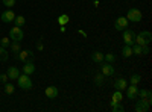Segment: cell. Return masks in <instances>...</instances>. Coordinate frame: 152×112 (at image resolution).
<instances>
[{
	"instance_id": "cell-1",
	"label": "cell",
	"mask_w": 152,
	"mask_h": 112,
	"mask_svg": "<svg viewBox=\"0 0 152 112\" xmlns=\"http://www.w3.org/2000/svg\"><path fill=\"white\" fill-rule=\"evenodd\" d=\"M152 41V33L149 30H142L140 33H135V44L149 46Z\"/></svg>"
},
{
	"instance_id": "cell-2",
	"label": "cell",
	"mask_w": 152,
	"mask_h": 112,
	"mask_svg": "<svg viewBox=\"0 0 152 112\" xmlns=\"http://www.w3.org/2000/svg\"><path fill=\"white\" fill-rule=\"evenodd\" d=\"M17 82H18V86L21 90H24V91H29V90H32V86H34V82H32V79L28 76V74H20V76L17 77Z\"/></svg>"
},
{
	"instance_id": "cell-3",
	"label": "cell",
	"mask_w": 152,
	"mask_h": 112,
	"mask_svg": "<svg viewBox=\"0 0 152 112\" xmlns=\"http://www.w3.org/2000/svg\"><path fill=\"white\" fill-rule=\"evenodd\" d=\"M126 18H128V21H132V23H140L143 20V14L140 9L129 8L128 12H126Z\"/></svg>"
},
{
	"instance_id": "cell-4",
	"label": "cell",
	"mask_w": 152,
	"mask_h": 112,
	"mask_svg": "<svg viewBox=\"0 0 152 112\" xmlns=\"http://www.w3.org/2000/svg\"><path fill=\"white\" fill-rule=\"evenodd\" d=\"M9 38H11V41H21L24 38L23 29L18 27V26H14V27L9 30Z\"/></svg>"
},
{
	"instance_id": "cell-5",
	"label": "cell",
	"mask_w": 152,
	"mask_h": 112,
	"mask_svg": "<svg viewBox=\"0 0 152 112\" xmlns=\"http://www.w3.org/2000/svg\"><path fill=\"white\" fill-rule=\"evenodd\" d=\"M123 41H125L126 46H132V44L135 43V32H134L132 29L126 27V29L123 30Z\"/></svg>"
},
{
	"instance_id": "cell-6",
	"label": "cell",
	"mask_w": 152,
	"mask_h": 112,
	"mask_svg": "<svg viewBox=\"0 0 152 112\" xmlns=\"http://www.w3.org/2000/svg\"><path fill=\"white\" fill-rule=\"evenodd\" d=\"M100 73L104 74V76L107 77V76H113L114 73H116V70H114V67H113V64H108V62H102L100 64Z\"/></svg>"
},
{
	"instance_id": "cell-7",
	"label": "cell",
	"mask_w": 152,
	"mask_h": 112,
	"mask_svg": "<svg viewBox=\"0 0 152 112\" xmlns=\"http://www.w3.org/2000/svg\"><path fill=\"white\" fill-rule=\"evenodd\" d=\"M128 26H129V21H128L126 17H119L116 21H114V27H116L117 30H125Z\"/></svg>"
},
{
	"instance_id": "cell-8",
	"label": "cell",
	"mask_w": 152,
	"mask_h": 112,
	"mask_svg": "<svg viewBox=\"0 0 152 112\" xmlns=\"http://www.w3.org/2000/svg\"><path fill=\"white\" fill-rule=\"evenodd\" d=\"M23 73L31 76V74L35 73V64H34V59H28L24 61V65H23Z\"/></svg>"
},
{
	"instance_id": "cell-9",
	"label": "cell",
	"mask_w": 152,
	"mask_h": 112,
	"mask_svg": "<svg viewBox=\"0 0 152 112\" xmlns=\"http://www.w3.org/2000/svg\"><path fill=\"white\" fill-rule=\"evenodd\" d=\"M126 97L129 98V100H135V97H137V91H138V88H137V85H129V86H126Z\"/></svg>"
},
{
	"instance_id": "cell-10",
	"label": "cell",
	"mask_w": 152,
	"mask_h": 112,
	"mask_svg": "<svg viewBox=\"0 0 152 112\" xmlns=\"http://www.w3.org/2000/svg\"><path fill=\"white\" fill-rule=\"evenodd\" d=\"M15 58L21 62L28 61V58H34V52L32 50H20L18 53H15Z\"/></svg>"
},
{
	"instance_id": "cell-11",
	"label": "cell",
	"mask_w": 152,
	"mask_h": 112,
	"mask_svg": "<svg viewBox=\"0 0 152 112\" xmlns=\"http://www.w3.org/2000/svg\"><path fill=\"white\" fill-rule=\"evenodd\" d=\"M149 105L143 100V98H140L138 102H135V106H134V109H135V112H148L149 111Z\"/></svg>"
},
{
	"instance_id": "cell-12",
	"label": "cell",
	"mask_w": 152,
	"mask_h": 112,
	"mask_svg": "<svg viewBox=\"0 0 152 112\" xmlns=\"http://www.w3.org/2000/svg\"><path fill=\"white\" fill-rule=\"evenodd\" d=\"M0 18H2L3 23H12V21H14V18H15V14L9 9V11L2 12V14H0Z\"/></svg>"
},
{
	"instance_id": "cell-13",
	"label": "cell",
	"mask_w": 152,
	"mask_h": 112,
	"mask_svg": "<svg viewBox=\"0 0 152 112\" xmlns=\"http://www.w3.org/2000/svg\"><path fill=\"white\" fill-rule=\"evenodd\" d=\"M126 86H128V80H126L125 77H117L116 80H114V88L119 90V91L126 90Z\"/></svg>"
},
{
	"instance_id": "cell-14",
	"label": "cell",
	"mask_w": 152,
	"mask_h": 112,
	"mask_svg": "<svg viewBox=\"0 0 152 112\" xmlns=\"http://www.w3.org/2000/svg\"><path fill=\"white\" fill-rule=\"evenodd\" d=\"M44 94H46V97L47 98H50V100H53V98H56L58 97V88L56 86H47L46 88V91H44Z\"/></svg>"
},
{
	"instance_id": "cell-15",
	"label": "cell",
	"mask_w": 152,
	"mask_h": 112,
	"mask_svg": "<svg viewBox=\"0 0 152 112\" xmlns=\"http://www.w3.org/2000/svg\"><path fill=\"white\" fill-rule=\"evenodd\" d=\"M6 74H8L9 80H17V77L20 76L21 73H20V70H18L17 67L12 65V67H9V68H8V73H6Z\"/></svg>"
},
{
	"instance_id": "cell-16",
	"label": "cell",
	"mask_w": 152,
	"mask_h": 112,
	"mask_svg": "<svg viewBox=\"0 0 152 112\" xmlns=\"http://www.w3.org/2000/svg\"><path fill=\"white\" fill-rule=\"evenodd\" d=\"M122 98H123V94H122V91L116 90V91L113 92V97H111V102H110V105H114V103H120V102H122Z\"/></svg>"
},
{
	"instance_id": "cell-17",
	"label": "cell",
	"mask_w": 152,
	"mask_h": 112,
	"mask_svg": "<svg viewBox=\"0 0 152 112\" xmlns=\"http://www.w3.org/2000/svg\"><path fill=\"white\" fill-rule=\"evenodd\" d=\"M91 61L93 62H96V64H102L104 62V53L102 52H93V55H91Z\"/></svg>"
},
{
	"instance_id": "cell-18",
	"label": "cell",
	"mask_w": 152,
	"mask_h": 112,
	"mask_svg": "<svg viewBox=\"0 0 152 112\" xmlns=\"http://www.w3.org/2000/svg\"><path fill=\"white\" fill-rule=\"evenodd\" d=\"M104 82H105V76H104V74L102 73H96L94 74V85L96 86H102Z\"/></svg>"
},
{
	"instance_id": "cell-19",
	"label": "cell",
	"mask_w": 152,
	"mask_h": 112,
	"mask_svg": "<svg viewBox=\"0 0 152 112\" xmlns=\"http://www.w3.org/2000/svg\"><path fill=\"white\" fill-rule=\"evenodd\" d=\"M134 53H132V46H126L125 44V47L122 48V56L123 58H131Z\"/></svg>"
},
{
	"instance_id": "cell-20",
	"label": "cell",
	"mask_w": 152,
	"mask_h": 112,
	"mask_svg": "<svg viewBox=\"0 0 152 112\" xmlns=\"http://www.w3.org/2000/svg\"><path fill=\"white\" fill-rule=\"evenodd\" d=\"M132 53L135 55V56H143V47L140 46V44H132Z\"/></svg>"
},
{
	"instance_id": "cell-21",
	"label": "cell",
	"mask_w": 152,
	"mask_h": 112,
	"mask_svg": "<svg viewBox=\"0 0 152 112\" xmlns=\"http://www.w3.org/2000/svg\"><path fill=\"white\" fill-rule=\"evenodd\" d=\"M14 23H15V26H18V27H23V26H24V23H26V18H24L23 15H15V18H14Z\"/></svg>"
},
{
	"instance_id": "cell-22",
	"label": "cell",
	"mask_w": 152,
	"mask_h": 112,
	"mask_svg": "<svg viewBox=\"0 0 152 112\" xmlns=\"http://www.w3.org/2000/svg\"><path fill=\"white\" fill-rule=\"evenodd\" d=\"M69 21H70V17L67 14H62L61 17H58V24H59V26H66Z\"/></svg>"
},
{
	"instance_id": "cell-23",
	"label": "cell",
	"mask_w": 152,
	"mask_h": 112,
	"mask_svg": "<svg viewBox=\"0 0 152 112\" xmlns=\"http://www.w3.org/2000/svg\"><path fill=\"white\" fill-rule=\"evenodd\" d=\"M9 48H11L12 53H18L21 50V48H20V41H12L11 46H9Z\"/></svg>"
},
{
	"instance_id": "cell-24",
	"label": "cell",
	"mask_w": 152,
	"mask_h": 112,
	"mask_svg": "<svg viewBox=\"0 0 152 112\" xmlns=\"http://www.w3.org/2000/svg\"><path fill=\"white\" fill-rule=\"evenodd\" d=\"M8 58H9V53H8V50H6L5 47H2V46H0V61H2V62H5Z\"/></svg>"
},
{
	"instance_id": "cell-25",
	"label": "cell",
	"mask_w": 152,
	"mask_h": 112,
	"mask_svg": "<svg viewBox=\"0 0 152 112\" xmlns=\"http://www.w3.org/2000/svg\"><path fill=\"white\" fill-rule=\"evenodd\" d=\"M104 61L108 62V64H114L116 62V55H113V53H107L104 55Z\"/></svg>"
},
{
	"instance_id": "cell-26",
	"label": "cell",
	"mask_w": 152,
	"mask_h": 112,
	"mask_svg": "<svg viewBox=\"0 0 152 112\" xmlns=\"http://www.w3.org/2000/svg\"><path fill=\"white\" fill-rule=\"evenodd\" d=\"M14 91H15V86L12 85V83H5V92L8 94V95H11V94H14Z\"/></svg>"
},
{
	"instance_id": "cell-27",
	"label": "cell",
	"mask_w": 152,
	"mask_h": 112,
	"mask_svg": "<svg viewBox=\"0 0 152 112\" xmlns=\"http://www.w3.org/2000/svg\"><path fill=\"white\" fill-rule=\"evenodd\" d=\"M137 95H140V98H149L151 97V91L149 90H138Z\"/></svg>"
},
{
	"instance_id": "cell-28",
	"label": "cell",
	"mask_w": 152,
	"mask_h": 112,
	"mask_svg": "<svg viewBox=\"0 0 152 112\" xmlns=\"http://www.w3.org/2000/svg\"><path fill=\"white\" fill-rule=\"evenodd\" d=\"M140 82H142V76H140V74H132V76H131V83L132 85H138Z\"/></svg>"
},
{
	"instance_id": "cell-29",
	"label": "cell",
	"mask_w": 152,
	"mask_h": 112,
	"mask_svg": "<svg viewBox=\"0 0 152 112\" xmlns=\"http://www.w3.org/2000/svg\"><path fill=\"white\" fill-rule=\"evenodd\" d=\"M111 111H113V112H123L125 108H123L120 103H114V105H111Z\"/></svg>"
},
{
	"instance_id": "cell-30",
	"label": "cell",
	"mask_w": 152,
	"mask_h": 112,
	"mask_svg": "<svg viewBox=\"0 0 152 112\" xmlns=\"http://www.w3.org/2000/svg\"><path fill=\"white\" fill-rule=\"evenodd\" d=\"M2 2H3V5H5L6 8H9V9L15 5V0H2Z\"/></svg>"
},
{
	"instance_id": "cell-31",
	"label": "cell",
	"mask_w": 152,
	"mask_h": 112,
	"mask_svg": "<svg viewBox=\"0 0 152 112\" xmlns=\"http://www.w3.org/2000/svg\"><path fill=\"white\" fill-rule=\"evenodd\" d=\"M0 46H2V47H9V38H2V40H0Z\"/></svg>"
},
{
	"instance_id": "cell-32",
	"label": "cell",
	"mask_w": 152,
	"mask_h": 112,
	"mask_svg": "<svg viewBox=\"0 0 152 112\" xmlns=\"http://www.w3.org/2000/svg\"><path fill=\"white\" fill-rule=\"evenodd\" d=\"M8 80H9L8 74H0V82H2V83H6Z\"/></svg>"
},
{
	"instance_id": "cell-33",
	"label": "cell",
	"mask_w": 152,
	"mask_h": 112,
	"mask_svg": "<svg viewBox=\"0 0 152 112\" xmlns=\"http://www.w3.org/2000/svg\"><path fill=\"white\" fill-rule=\"evenodd\" d=\"M37 50H40V52L43 50V43H41V40L37 41Z\"/></svg>"
},
{
	"instance_id": "cell-34",
	"label": "cell",
	"mask_w": 152,
	"mask_h": 112,
	"mask_svg": "<svg viewBox=\"0 0 152 112\" xmlns=\"http://www.w3.org/2000/svg\"><path fill=\"white\" fill-rule=\"evenodd\" d=\"M79 35H82V36H84V38H85V36H87V33H85L84 30H79Z\"/></svg>"
},
{
	"instance_id": "cell-35",
	"label": "cell",
	"mask_w": 152,
	"mask_h": 112,
	"mask_svg": "<svg viewBox=\"0 0 152 112\" xmlns=\"http://www.w3.org/2000/svg\"><path fill=\"white\" fill-rule=\"evenodd\" d=\"M0 32H2V27H0Z\"/></svg>"
}]
</instances>
